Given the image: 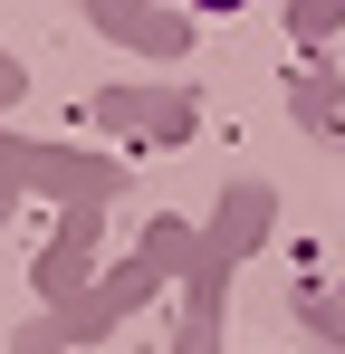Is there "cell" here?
Instances as JSON below:
<instances>
[{
  "mask_svg": "<svg viewBox=\"0 0 345 354\" xmlns=\"http://www.w3.org/2000/svg\"><path fill=\"white\" fill-rule=\"evenodd\" d=\"M192 10H211V19H230V10H249V0H192Z\"/></svg>",
  "mask_w": 345,
  "mask_h": 354,
  "instance_id": "6da1fadb",
  "label": "cell"
}]
</instances>
